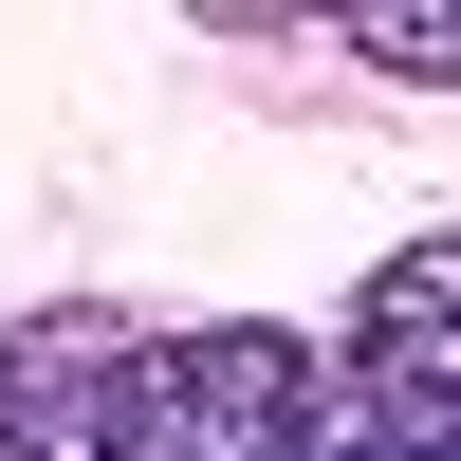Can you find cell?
<instances>
[{"mask_svg":"<svg viewBox=\"0 0 461 461\" xmlns=\"http://www.w3.org/2000/svg\"><path fill=\"white\" fill-rule=\"evenodd\" d=\"M295 461H461V406H314V443H295Z\"/></svg>","mask_w":461,"mask_h":461,"instance_id":"obj_3","label":"cell"},{"mask_svg":"<svg viewBox=\"0 0 461 461\" xmlns=\"http://www.w3.org/2000/svg\"><path fill=\"white\" fill-rule=\"evenodd\" d=\"M351 388L369 406H461V240H406L351 295Z\"/></svg>","mask_w":461,"mask_h":461,"instance_id":"obj_2","label":"cell"},{"mask_svg":"<svg viewBox=\"0 0 461 461\" xmlns=\"http://www.w3.org/2000/svg\"><path fill=\"white\" fill-rule=\"evenodd\" d=\"M56 351H74V332H0V461H19V425H37V388H56Z\"/></svg>","mask_w":461,"mask_h":461,"instance_id":"obj_4","label":"cell"},{"mask_svg":"<svg viewBox=\"0 0 461 461\" xmlns=\"http://www.w3.org/2000/svg\"><path fill=\"white\" fill-rule=\"evenodd\" d=\"M351 56H388V74H461V19H351Z\"/></svg>","mask_w":461,"mask_h":461,"instance_id":"obj_5","label":"cell"},{"mask_svg":"<svg viewBox=\"0 0 461 461\" xmlns=\"http://www.w3.org/2000/svg\"><path fill=\"white\" fill-rule=\"evenodd\" d=\"M332 406V369L295 351L277 314H221V332H74L56 388H37L19 461H295Z\"/></svg>","mask_w":461,"mask_h":461,"instance_id":"obj_1","label":"cell"}]
</instances>
